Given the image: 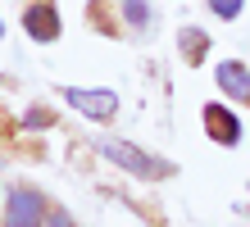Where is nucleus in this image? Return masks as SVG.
<instances>
[{"label": "nucleus", "instance_id": "nucleus-1", "mask_svg": "<svg viewBox=\"0 0 250 227\" xmlns=\"http://www.w3.org/2000/svg\"><path fill=\"white\" fill-rule=\"evenodd\" d=\"M96 150H100L109 164L127 168L132 177H146V182H155V177H173V164H168V159H159V155H150V150H141V145H132V141H119V136H100Z\"/></svg>", "mask_w": 250, "mask_h": 227}, {"label": "nucleus", "instance_id": "nucleus-2", "mask_svg": "<svg viewBox=\"0 0 250 227\" xmlns=\"http://www.w3.org/2000/svg\"><path fill=\"white\" fill-rule=\"evenodd\" d=\"M5 227H46V200L32 186H9L5 195Z\"/></svg>", "mask_w": 250, "mask_h": 227}, {"label": "nucleus", "instance_id": "nucleus-3", "mask_svg": "<svg viewBox=\"0 0 250 227\" xmlns=\"http://www.w3.org/2000/svg\"><path fill=\"white\" fill-rule=\"evenodd\" d=\"M64 100L73 104V109L78 114H86L91 118V123H109L114 114H119V96H114V91H82V86H64Z\"/></svg>", "mask_w": 250, "mask_h": 227}, {"label": "nucleus", "instance_id": "nucleus-4", "mask_svg": "<svg viewBox=\"0 0 250 227\" xmlns=\"http://www.w3.org/2000/svg\"><path fill=\"white\" fill-rule=\"evenodd\" d=\"M23 27H27V37L32 41H60V32H64V23H60V9L50 5V0H41V5H27V14H23Z\"/></svg>", "mask_w": 250, "mask_h": 227}, {"label": "nucleus", "instance_id": "nucleus-5", "mask_svg": "<svg viewBox=\"0 0 250 227\" xmlns=\"http://www.w3.org/2000/svg\"><path fill=\"white\" fill-rule=\"evenodd\" d=\"M205 132L214 145H237L241 141V118L228 104H205Z\"/></svg>", "mask_w": 250, "mask_h": 227}, {"label": "nucleus", "instance_id": "nucleus-6", "mask_svg": "<svg viewBox=\"0 0 250 227\" xmlns=\"http://www.w3.org/2000/svg\"><path fill=\"white\" fill-rule=\"evenodd\" d=\"M214 82H218V91H223L228 100L250 104V68H246V64H237V59H223V64H218V73H214Z\"/></svg>", "mask_w": 250, "mask_h": 227}, {"label": "nucleus", "instance_id": "nucleus-7", "mask_svg": "<svg viewBox=\"0 0 250 227\" xmlns=\"http://www.w3.org/2000/svg\"><path fill=\"white\" fill-rule=\"evenodd\" d=\"M178 50H182L187 64H200V59L209 55V37H205L200 27H182L178 32Z\"/></svg>", "mask_w": 250, "mask_h": 227}, {"label": "nucleus", "instance_id": "nucleus-8", "mask_svg": "<svg viewBox=\"0 0 250 227\" xmlns=\"http://www.w3.org/2000/svg\"><path fill=\"white\" fill-rule=\"evenodd\" d=\"M123 14H127V23H132V27H146V23H150V9H146V0H123Z\"/></svg>", "mask_w": 250, "mask_h": 227}, {"label": "nucleus", "instance_id": "nucleus-9", "mask_svg": "<svg viewBox=\"0 0 250 227\" xmlns=\"http://www.w3.org/2000/svg\"><path fill=\"white\" fill-rule=\"evenodd\" d=\"M209 9L218 19H241V0H209Z\"/></svg>", "mask_w": 250, "mask_h": 227}, {"label": "nucleus", "instance_id": "nucleus-10", "mask_svg": "<svg viewBox=\"0 0 250 227\" xmlns=\"http://www.w3.org/2000/svg\"><path fill=\"white\" fill-rule=\"evenodd\" d=\"M50 123H55L50 109H27V118H23V127H50Z\"/></svg>", "mask_w": 250, "mask_h": 227}, {"label": "nucleus", "instance_id": "nucleus-11", "mask_svg": "<svg viewBox=\"0 0 250 227\" xmlns=\"http://www.w3.org/2000/svg\"><path fill=\"white\" fill-rule=\"evenodd\" d=\"M46 227H73V218L64 214V209H50V214H46Z\"/></svg>", "mask_w": 250, "mask_h": 227}, {"label": "nucleus", "instance_id": "nucleus-12", "mask_svg": "<svg viewBox=\"0 0 250 227\" xmlns=\"http://www.w3.org/2000/svg\"><path fill=\"white\" fill-rule=\"evenodd\" d=\"M0 32H5V27H0Z\"/></svg>", "mask_w": 250, "mask_h": 227}]
</instances>
